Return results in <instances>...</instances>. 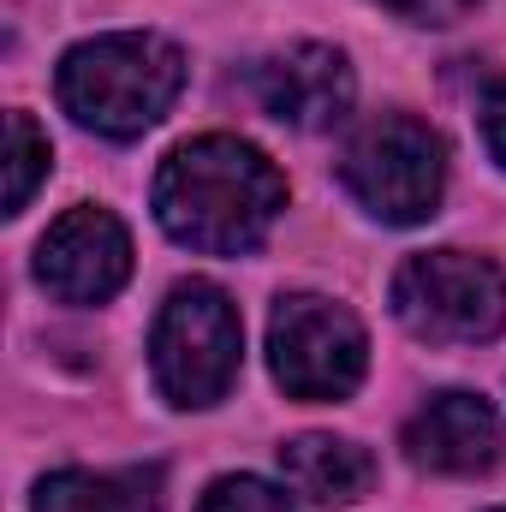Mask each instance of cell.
<instances>
[{"mask_svg":"<svg viewBox=\"0 0 506 512\" xmlns=\"http://www.w3.org/2000/svg\"><path fill=\"white\" fill-rule=\"evenodd\" d=\"M286 209L280 167L227 131L179 143L155 173V221L167 239L203 256H245Z\"/></svg>","mask_w":506,"mask_h":512,"instance_id":"1","label":"cell"},{"mask_svg":"<svg viewBox=\"0 0 506 512\" xmlns=\"http://www.w3.org/2000/svg\"><path fill=\"white\" fill-rule=\"evenodd\" d=\"M54 90H60V108L84 131L143 137L185 90V54L149 30L90 36L60 60Z\"/></svg>","mask_w":506,"mask_h":512,"instance_id":"2","label":"cell"},{"mask_svg":"<svg viewBox=\"0 0 506 512\" xmlns=\"http://www.w3.org/2000/svg\"><path fill=\"white\" fill-rule=\"evenodd\" d=\"M239 352H245V328L221 286L185 280L167 292L155 334H149V364H155V387L173 405L197 411V405L227 399V387L239 376Z\"/></svg>","mask_w":506,"mask_h":512,"instance_id":"3","label":"cell"},{"mask_svg":"<svg viewBox=\"0 0 506 512\" xmlns=\"http://www.w3.org/2000/svg\"><path fill=\"white\" fill-rule=\"evenodd\" d=\"M393 316L429 346H483L506 328V274L471 251H417L393 274Z\"/></svg>","mask_w":506,"mask_h":512,"instance_id":"4","label":"cell"},{"mask_svg":"<svg viewBox=\"0 0 506 512\" xmlns=\"http://www.w3.org/2000/svg\"><path fill=\"white\" fill-rule=\"evenodd\" d=\"M340 179L364 215L387 227H417L441 209L447 191V143L411 114H381L340 155Z\"/></svg>","mask_w":506,"mask_h":512,"instance_id":"5","label":"cell"},{"mask_svg":"<svg viewBox=\"0 0 506 512\" xmlns=\"http://www.w3.org/2000/svg\"><path fill=\"white\" fill-rule=\"evenodd\" d=\"M268 364H274V382L292 399L334 405V399L358 393L364 370H370V340L346 304L316 298V292H292L268 316Z\"/></svg>","mask_w":506,"mask_h":512,"instance_id":"6","label":"cell"},{"mask_svg":"<svg viewBox=\"0 0 506 512\" xmlns=\"http://www.w3.org/2000/svg\"><path fill=\"white\" fill-rule=\"evenodd\" d=\"M131 274V233L120 227L114 209L78 203L66 209L42 245H36V280L60 304H108Z\"/></svg>","mask_w":506,"mask_h":512,"instance_id":"7","label":"cell"},{"mask_svg":"<svg viewBox=\"0 0 506 512\" xmlns=\"http://www.w3.org/2000/svg\"><path fill=\"white\" fill-rule=\"evenodd\" d=\"M251 90L262 102V114H274L280 126L298 131H328L352 114V66L340 48L328 42H292L280 54H268L262 66L251 72Z\"/></svg>","mask_w":506,"mask_h":512,"instance_id":"8","label":"cell"},{"mask_svg":"<svg viewBox=\"0 0 506 512\" xmlns=\"http://www.w3.org/2000/svg\"><path fill=\"white\" fill-rule=\"evenodd\" d=\"M405 459L435 477H483L501 465V417L477 393H435L405 423Z\"/></svg>","mask_w":506,"mask_h":512,"instance_id":"9","label":"cell"},{"mask_svg":"<svg viewBox=\"0 0 506 512\" xmlns=\"http://www.w3.org/2000/svg\"><path fill=\"white\" fill-rule=\"evenodd\" d=\"M280 471L316 507H352L376 483V459L358 441H340V435H298V441H286L280 447Z\"/></svg>","mask_w":506,"mask_h":512,"instance_id":"10","label":"cell"},{"mask_svg":"<svg viewBox=\"0 0 506 512\" xmlns=\"http://www.w3.org/2000/svg\"><path fill=\"white\" fill-rule=\"evenodd\" d=\"M36 512H155V489L137 471H54L36 483Z\"/></svg>","mask_w":506,"mask_h":512,"instance_id":"11","label":"cell"},{"mask_svg":"<svg viewBox=\"0 0 506 512\" xmlns=\"http://www.w3.org/2000/svg\"><path fill=\"white\" fill-rule=\"evenodd\" d=\"M42 179H48V137L30 114H6V215H18Z\"/></svg>","mask_w":506,"mask_h":512,"instance_id":"12","label":"cell"},{"mask_svg":"<svg viewBox=\"0 0 506 512\" xmlns=\"http://www.w3.org/2000/svg\"><path fill=\"white\" fill-rule=\"evenodd\" d=\"M197 512H298V507L274 483H262V477H221V483L203 489Z\"/></svg>","mask_w":506,"mask_h":512,"instance_id":"13","label":"cell"},{"mask_svg":"<svg viewBox=\"0 0 506 512\" xmlns=\"http://www.w3.org/2000/svg\"><path fill=\"white\" fill-rule=\"evenodd\" d=\"M387 12H399L405 24H459L477 0H376Z\"/></svg>","mask_w":506,"mask_h":512,"instance_id":"14","label":"cell"},{"mask_svg":"<svg viewBox=\"0 0 506 512\" xmlns=\"http://www.w3.org/2000/svg\"><path fill=\"white\" fill-rule=\"evenodd\" d=\"M483 143H489V155L506 167V78L483 96Z\"/></svg>","mask_w":506,"mask_h":512,"instance_id":"15","label":"cell"}]
</instances>
